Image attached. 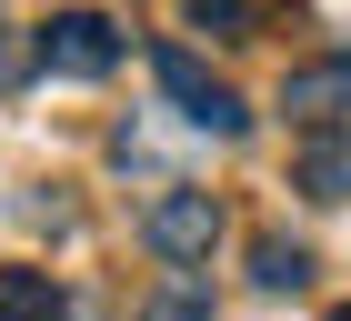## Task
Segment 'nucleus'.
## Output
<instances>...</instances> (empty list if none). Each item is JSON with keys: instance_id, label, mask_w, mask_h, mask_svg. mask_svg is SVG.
<instances>
[{"instance_id": "nucleus-8", "label": "nucleus", "mask_w": 351, "mask_h": 321, "mask_svg": "<svg viewBox=\"0 0 351 321\" xmlns=\"http://www.w3.org/2000/svg\"><path fill=\"white\" fill-rule=\"evenodd\" d=\"M181 21L211 40H251V0H181Z\"/></svg>"}, {"instance_id": "nucleus-10", "label": "nucleus", "mask_w": 351, "mask_h": 321, "mask_svg": "<svg viewBox=\"0 0 351 321\" xmlns=\"http://www.w3.org/2000/svg\"><path fill=\"white\" fill-rule=\"evenodd\" d=\"M331 321H351V301H341V311H331Z\"/></svg>"}, {"instance_id": "nucleus-9", "label": "nucleus", "mask_w": 351, "mask_h": 321, "mask_svg": "<svg viewBox=\"0 0 351 321\" xmlns=\"http://www.w3.org/2000/svg\"><path fill=\"white\" fill-rule=\"evenodd\" d=\"M141 321H211V292H191V281H161V292L141 301Z\"/></svg>"}, {"instance_id": "nucleus-5", "label": "nucleus", "mask_w": 351, "mask_h": 321, "mask_svg": "<svg viewBox=\"0 0 351 321\" xmlns=\"http://www.w3.org/2000/svg\"><path fill=\"white\" fill-rule=\"evenodd\" d=\"M0 321H71V292H60L51 271L10 261V271H0Z\"/></svg>"}, {"instance_id": "nucleus-2", "label": "nucleus", "mask_w": 351, "mask_h": 321, "mask_svg": "<svg viewBox=\"0 0 351 321\" xmlns=\"http://www.w3.org/2000/svg\"><path fill=\"white\" fill-rule=\"evenodd\" d=\"M221 231H231V211H221V191H191V181H171L151 211H141V241L161 251L171 271H191V261H211L221 251Z\"/></svg>"}, {"instance_id": "nucleus-6", "label": "nucleus", "mask_w": 351, "mask_h": 321, "mask_svg": "<svg viewBox=\"0 0 351 321\" xmlns=\"http://www.w3.org/2000/svg\"><path fill=\"white\" fill-rule=\"evenodd\" d=\"M301 191H311V201H351V141L341 131H322L301 151Z\"/></svg>"}, {"instance_id": "nucleus-7", "label": "nucleus", "mask_w": 351, "mask_h": 321, "mask_svg": "<svg viewBox=\"0 0 351 321\" xmlns=\"http://www.w3.org/2000/svg\"><path fill=\"white\" fill-rule=\"evenodd\" d=\"M251 281H261V292H301V281H311V251L281 241V231H261L251 241Z\"/></svg>"}, {"instance_id": "nucleus-3", "label": "nucleus", "mask_w": 351, "mask_h": 321, "mask_svg": "<svg viewBox=\"0 0 351 321\" xmlns=\"http://www.w3.org/2000/svg\"><path fill=\"white\" fill-rule=\"evenodd\" d=\"M30 51H40V71H60V80H110L121 71V30H110L101 10H51Z\"/></svg>"}, {"instance_id": "nucleus-1", "label": "nucleus", "mask_w": 351, "mask_h": 321, "mask_svg": "<svg viewBox=\"0 0 351 321\" xmlns=\"http://www.w3.org/2000/svg\"><path fill=\"white\" fill-rule=\"evenodd\" d=\"M151 80L171 91V110H181L191 131H211V141H241V131H251V101L231 91V80H211L181 40H161V51H151Z\"/></svg>"}, {"instance_id": "nucleus-4", "label": "nucleus", "mask_w": 351, "mask_h": 321, "mask_svg": "<svg viewBox=\"0 0 351 321\" xmlns=\"http://www.w3.org/2000/svg\"><path fill=\"white\" fill-rule=\"evenodd\" d=\"M281 110L291 121H311V131H331L351 110V51H331V60H311V71H291L281 80Z\"/></svg>"}]
</instances>
